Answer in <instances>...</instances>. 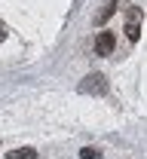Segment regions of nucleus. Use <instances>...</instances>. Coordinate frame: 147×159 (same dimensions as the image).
I'll return each instance as SVG.
<instances>
[{"label": "nucleus", "instance_id": "nucleus-1", "mask_svg": "<svg viewBox=\"0 0 147 159\" xmlns=\"http://www.w3.org/2000/svg\"><path fill=\"white\" fill-rule=\"evenodd\" d=\"M113 46H117V37H113L110 31H101V34L95 37V52H98V55H110Z\"/></svg>", "mask_w": 147, "mask_h": 159}, {"label": "nucleus", "instance_id": "nucleus-2", "mask_svg": "<svg viewBox=\"0 0 147 159\" xmlns=\"http://www.w3.org/2000/svg\"><path fill=\"white\" fill-rule=\"evenodd\" d=\"M126 34L132 40H138L141 37V12H138V9H132V12H129V21H126Z\"/></svg>", "mask_w": 147, "mask_h": 159}, {"label": "nucleus", "instance_id": "nucleus-3", "mask_svg": "<svg viewBox=\"0 0 147 159\" xmlns=\"http://www.w3.org/2000/svg\"><path fill=\"white\" fill-rule=\"evenodd\" d=\"M107 89V83L101 74H92V77H86V83L80 86V92H104Z\"/></svg>", "mask_w": 147, "mask_h": 159}, {"label": "nucleus", "instance_id": "nucleus-4", "mask_svg": "<svg viewBox=\"0 0 147 159\" xmlns=\"http://www.w3.org/2000/svg\"><path fill=\"white\" fill-rule=\"evenodd\" d=\"M9 159H37V150L34 147H19V150H12V153H6Z\"/></svg>", "mask_w": 147, "mask_h": 159}, {"label": "nucleus", "instance_id": "nucleus-5", "mask_svg": "<svg viewBox=\"0 0 147 159\" xmlns=\"http://www.w3.org/2000/svg\"><path fill=\"white\" fill-rule=\"evenodd\" d=\"M113 9H117V0H107V3H104V9L98 12V25H104V21L113 16Z\"/></svg>", "mask_w": 147, "mask_h": 159}, {"label": "nucleus", "instance_id": "nucleus-6", "mask_svg": "<svg viewBox=\"0 0 147 159\" xmlns=\"http://www.w3.org/2000/svg\"><path fill=\"white\" fill-rule=\"evenodd\" d=\"M80 159H101V153H98L95 147H83V150H80Z\"/></svg>", "mask_w": 147, "mask_h": 159}, {"label": "nucleus", "instance_id": "nucleus-7", "mask_svg": "<svg viewBox=\"0 0 147 159\" xmlns=\"http://www.w3.org/2000/svg\"><path fill=\"white\" fill-rule=\"evenodd\" d=\"M6 37V28H3V21H0V40Z\"/></svg>", "mask_w": 147, "mask_h": 159}]
</instances>
